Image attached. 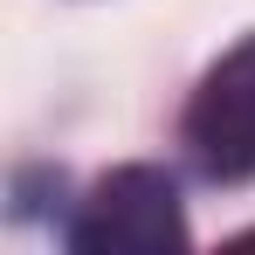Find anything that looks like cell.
Wrapping results in <instances>:
<instances>
[{
  "label": "cell",
  "instance_id": "obj_1",
  "mask_svg": "<svg viewBox=\"0 0 255 255\" xmlns=\"http://www.w3.org/2000/svg\"><path fill=\"white\" fill-rule=\"evenodd\" d=\"M62 242L76 255H179L193 235H186V207H179L172 172L118 166L90 186V200L62 228Z\"/></svg>",
  "mask_w": 255,
  "mask_h": 255
},
{
  "label": "cell",
  "instance_id": "obj_3",
  "mask_svg": "<svg viewBox=\"0 0 255 255\" xmlns=\"http://www.w3.org/2000/svg\"><path fill=\"white\" fill-rule=\"evenodd\" d=\"M235 249H255V228H249V235H242V242H235Z\"/></svg>",
  "mask_w": 255,
  "mask_h": 255
},
{
  "label": "cell",
  "instance_id": "obj_2",
  "mask_svg": "<svg viewBox=\"0 0 255 255\" xmlns=\"http://www.w3.org/2000/svg\"><path fill=\"white\" fill-rule=\"evenodd\" d=\"M186 152L207 179H255V35L200 76L186 104Z\"/></svg>",
  "mask_w": 255,
  "mask_h": 255
}]
</instances>
